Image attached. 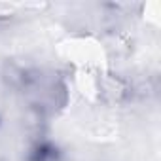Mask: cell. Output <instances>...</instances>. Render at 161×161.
<instances>
[]
</instances>
